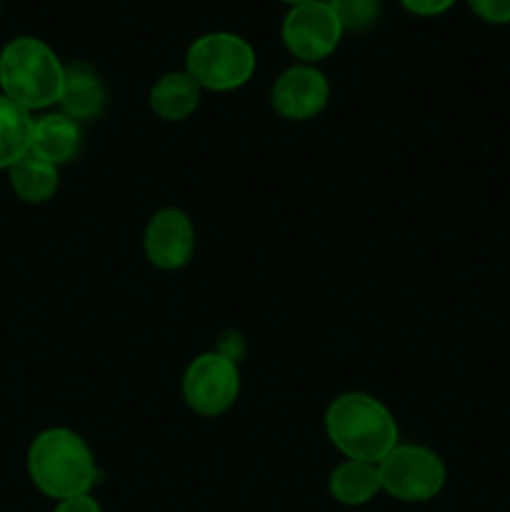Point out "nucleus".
Wrapping results in <instances>:
<instances>
[{"instance_id": "obj_1", "label": "nucleus", "mask_w": 510, "mask_h": 512, "mask_svg": "<svg viewBox=\"0 0 510 512\" xmlns=\"http://www.w3.org/2000/svg\"><path fill=\"white\" fill-rule=\"evenodd\" d=\"M325 433L345 460L378 465L395 445L400 430L393 413L368 393H343L325 410Z\"/></svg>"}, {"instance_id": "obj_2", "label": "nucleus", "mask_w": 510, "mask_h": 512, "mask_svg": "<svg viewBox=\"0 0 510 512\" xmlns=\"http://www.w3.org/2000/svg\"><path fill=\"white\" fill-rule=\"evenodd\" d=\"M28 475L40 493L60 503L90 495L98 483V465L93 450L75 430L50 428L30 443Z\"/></svg>"}, {"instance_id": "obj_3", "label": "nucleus", "mask_w": 510, "mask_h": 512, "mask_svg": "<svg viewBox=\"0 0 510 512\" xmlns=\"http://www.w3.org/2000/svg\"><path fill=\"white\" fill-rule=\"evenodd\" d=\"M63 80L65 65L43 40L20 35L0 50V88H3V95L28 113L60 103Z\"/></svg>"}, {"instance_id": "obj_4", "label": "nucleus", "mask_w": 510, "mask_h": 512, "mask_svg": "<svg viewBox=\"0 0 510 512\" xmlns=\"http://www.w3.org/2000/svg\"><path fill=\"white\" fill-rule=\"evenodd\" d=\"M255 58L253 45L235 33H205L190 43L185 53V73L203 90L230 93L253 78Z\"/></svg>"}, {"instance_id": "obj_5", "label": "nucleus", "mask_w": 510, "mask_h": 512, "mask_svg": "<svg viewBox=\"0 0 510 512\" xmlns=\"http://www.w3.org/2000/svg\"><path fill=\"white\" fill-rule=\"evenodd\" d=\"M380 488L400 503H428L445 488L443 458L425 445H395L378 463Z\"/></svg>"}, {"instance_id": "obj_6", "label": "nucleus", "mask_w": 510, "mask_h": 512, "mask_svg": "<svg viewBox=\"0 0 510 512\" xmlns=\"http://www.w3.org/2000/svg\"><path fill=\"white\" fill-rule=\"evenodd\" d=\"M240 395V370L228 355L210 350L190 360L183 375V398L193 413L218 418L228 413Z\"/></svg>"}, {"instance_id": "obj_7", "label": "nucleus", "mask_w": 510, "mask_h": 512, "mask_svg": "<svg viewBox=\"0 0 510 512\" xmlns=\"http://www.w3.org/2000/svg\"><path fill=\"white\" fill-rule=\"evenodd\" d=\"M343 25L325 0L293 5L283 20V43L300 63L315 65L335 53Z\"/></svg>"}, {"instance_id": "obj_8", "label": "nucleus", "mask_w": 510, "mask_h": 512, "mask_svg": "<svg viewBox=\"0 0 510 512\" xmlns=\"http://www.w3.org/2000/svg\"><path fill=\"white\" fill-rule=\"evenodd\" d=\"M330 100V83L315 65H290L275 78L270 90V105L275 113L293 123L318 118Z\"/></svg>"}, {"instance_id": "obj_9", "label": "nucleus", "mask_w": 510, "mask_h": 512, "mask_svg": "<svg viewBox=\"0 0 510 512\" xmlns=\"http://www.w3.org/2000/svg\"><path fill=\"white\" fill-rule=\"evenodd\" d=\"M143 248L153 268L165 273L185 268L195 253L193 220L180 208L158 210L145 225Z\"/></svg>"}, {"instance_id": "obj_10", "label": "nucleus", "mask_w": 510, "mask_h": 512, "mask_svg": "<svg viewBox=\"0 0 510 512\" xmlns=\"http://www.w3.org/2000/svg\"><path fill=\"white\" fill-rule=\"evenodd\" d=\"M58 105L60 113L78 120V123L100 118L105 105H108V90H105L103 80L98 78V73L90 65L68 63L65 65L63 93H60Z\"/></svg>"}, {"instance_id": "obj_11", "label": "nucleus", "mask_w": 510, "mask_h": 512, "mask_svg": "<svg viewBox=\"0 0 510 512\" xmlns=\"http://www.w3.org/2000/svg\"><path fill=\"white\" fill-rule=\"evenodd\" d=\"M80 143H83L80 123L65 113H48L33 123L30 153L48 160L55 168L70 163L80 153Z\"/></svg>"}, {"instance_id": "obj_12", "label": "nucleus", "mask_w": 510, "mask_h": 512, "mask_svg": "<svg viewBox=\"0 0 510 512\" xmlns=\"http://www.w3.org/2000/svg\"><path fill=\"white\" fill-rule=\"evenodd\" d=\"M200 98H203V88L185 70H173V73H165L163 78L155 80L148 103L160 120L180 123L198 110Z\"/></svg>"}, {"instance_id": "obj_13", "label": "nucleus", "mask_w": 510, "mask_h": 512, "mask_svg": "<svg viewBox=\"0 0 510 512\" xmlns=\"http://www.w3.org/2000/svg\"><path fill=\"white\" fill-rule=\"evenodd\" d=\"M328 490L333 500H338L340 505L360 508V505L370 503L378 493H383L378 465L363 463V460H343L330 473Z\"/></svg>"}, {"instance_id": "obj_14", "label": "nucleus", "mask_w": 510, "mask_h": 512, "mask_svg": "<svg viewBox=\"0 0 510 512\" xmlns=\"http://www.w3.org/2000/svg\"><path fill=\"white\" fill-rule=\"evenodd\" d=\"M8 178L13 193L30 205L48 203L60 185L58 168L33 153L23 155L13 168H8Z\"/></svg>"}, {"instance_id": "obj_15", "label": "nucleus", "mask_w": 510, "mask_h": 512, "mask_svg": "<svg viewBox=\"0 0 510 512\" xmlns=\"http://www.w3.org/2000/svg\"><path fill=\"white\" fill-rule=\"evenodd\" d=\"M33 123L28 110L0 93V170L13 168L23 155L30 153Z\"/></svg>"}, {"instance_id": "obj_16", "label": "nucleus", "mask_w": 510, "mask_h": 512, "mask_svg": "<svg viewBox=\"0 0 510 512\" xmlns=\"http://www.w3.org/2000/svg\"><path fill=\"white\" fill-rule=\"evenodd\" d=\"M338 15L343 30H365L378 20L380 0H325Z\"/></svg>"}, {"instance_id": "obj_17", "label": "nucleus", "mask_w": 510, "mask_h": 512, "mask_svg": "<svg viewBox=\"0 0 510 512\" xmlns=\"http://www.w3.org/2000/svg\"><path fill=\"white\" fill-rule=\"evenodd\" d=\"M468 5L480 20H485V23H510V0H468Z\"/></svg>"}, {"instance_id": "obj_18", "label": "nucleus", "mask_w": 510, "mask_h": 512, "mask_svg": "<svg viewBox=\"0 0 510 512\" xmlns=\"http://www.w3.org/2000/svg\"><path fill=\"white\" fill-rule=\"evenodd\" d=\"M403 8L413 15H423V18H433V15L445 13L455 5V0H400Z\"/></svg>"}, {"instance_id": "obj_19", "label": "nucleus", "mask_w": 510, "mask_h": 512, "mask_svg": "<svg viewBox=\"0 0 510 512\" xmlns=\"http://www.w3.org/2000/svg\"><path fill=\"white\" fill-rule=\"evenodd\" d=\"M53 512H103V510H100V503L93 498V495H78V498L60 500Z\"/></svg>"}, {"instance_id": "obj_20", "label": "nucleus", "mask_w": 510, "mask_h": 512, "mask_svg": "<svg viewBox=\"0 0 510 512\" xmlns=\"http://www.w3.org/2000/svg\"><path fill=\"white\" fill-rule=\"evenodd\" d=\"M283 3H290V5H303V3H313V0H283Z\"/></svg>"}]
</instances>
